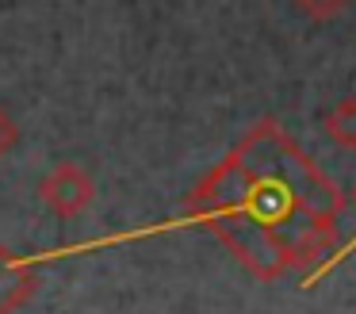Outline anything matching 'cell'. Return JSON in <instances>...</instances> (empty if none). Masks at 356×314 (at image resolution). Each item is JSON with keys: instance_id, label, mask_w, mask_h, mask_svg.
Listing matches in <instances>:
<instances>
[{"instance_id": "obj_5", "label": "cell", "mask_w": 356, "mask_h": 314, "mask_svg": "<svg viewBox=\"0 0 356 314\" xmlns=\"http://www.w3.org/2000/svg\"><path fill=\"white\" fill-rule=\"evenodd\" d=\"M299 12H307L310 19H318V23H325V19H333V15H341L353 0H291Z\"/></svg>"}, {"instance_id": "obj_2", "label": "cell", "mask_w": 356, "mask_h": 314, "mask_svg": "<svg viewBox=\"0 0 356 314\" xmlns=\"http://www.w3.org/2000/svg\"><path fill=\"white\" fill-rule=\"evenodd\" d=\"M39 199L47 203L50 214H58V219H81L96 199V184L81 165L62 161V165H54L39 180Z\"/></svg>"}, {"instance_id": "obj_4", "label": "cell", "mask_w": 356, "mask_h": 314, "mask_svg": "<svg viewBox=\"0 0 356 314\" xmlns=\"http://www.w3.org/2000/svg\"><path fill=\"white\" fill-rule=\"evenodd\" d=\"M322 130L337 150L356 153V96H345L322 115Z\"/></svg>"}, {"instance_id": "obj_7", "label": "cell", "mask_w": 356, "mask_h": 314, "mask_svg": "<svg viewBox=\"0 0 356 314\" xmlns=\"http://www.w3.org/2000/svg\"><path fill=\"white\" fill-rule=\"evenodd\" d=\"M353 207H356V188H353Z\"/></svg>"}, {"instance_id": "obj_1", "label": "cell", "mask_w": 356, "mask_h": 314, "mask_svg": "<svg viewBox=\"0 0 356 314\" xmlns=\"http://www.w3.org/2000/svg\"><path fill=\"white\" fill-rule=\"evenodd\" d=\"M341 188L295 146L276 119H261L184 199V214L207 226L257 280H284L314 265L318 280L341 242Z\"/></svg>"}, {"instance_id": "obj_3", "label": "cell", "mask_w": 356, "mask_h": 314, "mask_svg": "<svg viewBox=\"0 0 356 314\" xmlns=\"http://www.w3.org/2000/svg\"><path fill=\"white\" fill-rule=\"evenodd\" d=\"M39 276L27 260H19L8 245H0V314H16L19 306L31 303Z\"/></svg>"}, {"instance_id": "obj_6", "label": "cell", "mask_w": 356, "mask_h": 314, "mask_svg": "<svg viewBox=\"0 0 356 314\" xmlns=\"http://www.w3.org/2000/svg\"><path fill=\"white\" fill-rule=\"evenodd\" d=\"M16 142H19V127H16V119H12L4 107H0V157H8L12 150H16Z\"/></svg>"}]
</instances>
